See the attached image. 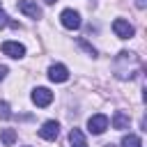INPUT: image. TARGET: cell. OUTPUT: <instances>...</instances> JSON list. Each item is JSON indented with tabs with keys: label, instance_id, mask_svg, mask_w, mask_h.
<instances>
[{
	"label": "cell",
	"instance_id": "cell-3",
	"mask_svg": "<svg viewBox=\"0 0 147 147\" xmlns=\"http://www.w3.org/2000/svg\"><path fill=\"white\" fill-rule=\"evenodd\" d=\"M106 129H108V117H106L103 113H96V115H92V117L87 119V131H90V133L101 136Z\"/></svg>",
	"mask_w": 147,
	"mask_h": 147
},
{
	"label": "cell",
	"instance_id": "cell-12",
	"mask_svg": "<svg viewBox=\"0 0 147 147\" xmlns=\"http://www.w3.org/2000/svg\"><path fill=\"white\" fill-rule=\"evenodd\" d=\"M122 147H142V140H140V136H136V133H126V136L122 138Z\"/></svg>",
	"mask_w": 147,
	"mask_h": 147
},
{
	"label": "cell",
	"instance_id": "cell-17",
	"mask_svg": "<svg viewBox=\"0 0 147 147\" xmlns=\"http://www.w3.org/2000/svg\"><path fill=\"white\" fill-rule=\"evenodd\" d=\"M7 74H9V69H7L5 64H0V83H2L5 78H7Z\"/></svg>",
	"mask_w": 147,
	"mask_h": 147
},
{
	"label": "cell",
	"instance_id": "cell-16",
	"mask_svg": "<svg viewBox=\"0 0 147 147\" xmlns=\"http://www.w3.org/2000/svg\"><path fill=\"white\" fill-rule=\"evenodd\" d=\"M78 46H80V48H85V51H87V53H90L92 57H96V48H94L92 44H87L85 39H78Z\"/></svg>",
	"mask_w": 147,
	"mask_h": 147
},
{
	"label": "cell",
	"instance_id": "cell-9",
	"mask_svg": "<svg viewBox=\"0 0 147 147\" xmlns=\"http://www.w3.org/2000/svg\"><path fill=\"white\" fill-rule=\"evenodd\" d=\"M48 78L53 83H64V80H69V69L64 64H51L48 67Z\"/></svg>",
	"mask_w": 147,
	"mask_h": 147
},
{
	"label": "cell",
	"instance_id": "cell-1",
	"mask_svg": "<svg viewBox=\"0 0 147 147\" xmlns=\"http://www.w3.org/2000/svg\"><path fill=\"white\" fill-rule=\"evenodd\" d=\"M133 60H136V55L129 53V51H122V53L115 57V64H122V62H124V67H115V76H117L119 80L136 78V76L140 74V69H131V67H129V62H133Z\"/></svg>",
	"mask_w": 147,
	"mask_h": 147
},
{
	"label": "cell",
	"instance_id": "cell-14",
	"mask_svg": "<svg viewBox=\"0 0 147 147\" xmlns=\"http://www.w3.org/2000/svg\"><path fill=\"white\" fill-rule=\"evenodd\" d=\"M7 25H11V28H18V23H16V21H11V18H9L5 11H0V30H2V28H7Z\"/></svg>",
	"mask_w": 147,
	"mask_h": 147
},
{
	"label": "cell",
	"instance_id": "cell-6",
	"mask_svg": "<svg viewBox=\"0 0 147 147\" xmlns=\"http://www.w3.org/2000/svg\"><path fill=\"white\" fill-rule=\"evenodd\" d=\"M60 21H62V25H64L67 30H78V28H80V14H78L76 9H64V11L60 14Z\"/></svg>",
	"mask_w": 147,
	"mask_h": 147
},
{
	"label": "cell",
	"instance_id": "cell-2",
	"mask_svg": "<svg viewBox=\"0 0 147 147\" xmlns=\"http://www.w3.org/2000/svg\"><path fill=\"white\" fill-rule=\"evenodd\" d=\"M30 99H32V103H34V106L46 108V106H51V103H53V92H51L48 87H34V90H32V94H30Z\"/></svg>",
	"mask_w": 147,
	"mask_h": 147
},
{
	"label": "cell",
	"instance_id": "cell-15",
	"mask_svg": "<svg viewBox=\"0 0 147 147\" xmlns=\"http://www.w3.org/2000/svg\"><path fill=\"white\" fill-rule=\"evenodd\" d=\"M0 117H2V119L14 117V115H11V110H9V103H7V101H0Z\"/></svg>",
	"mask_w": 147,
	"mask_h": 147
},
{
	"label": "cell",
	"instance_id": "cell-5",
	"mask_svg": "<svg viewBox=\"0 0 147 147\" xmlns=\"http://www.w3.org/2000/svg\"><path fill=\"white\" fill-rule=\"evenodd\" d=\"M16 7H18V11L21 14H25L28 18H41V9H39V5L37 2H32V0H18L16 2Z\"/></svg>",
	"mask_w": 147,
	"mask_h": 147
},
{
	"label": "cell",
	"instance_id": "cell-19",
	"mask_svg": "<svg viewBox=\"0 0 147 147\" xmlns=\"http://www.w3.org/2000/svg\"><path fill=\"white\" fill-rule=\"evenodd\" d=\"M138 7H142V0H138Z\"/></svg>",
	"mask_w": 147,
	"mask_h": 147
},
{
	"label": "cell",
	"instance_id": "cell-11",
	"mask_svg": "<svg viewBox=\"0 0 147 147\" xmlns=\"http://www.w3.org/2000/svg\"><path fill=\"white\" fill-rule=\"evenodd\" d=\"M113 126H115V129H126V126H129V115H126L124 110H115V115H113Z\"/></svg>",
	"mask_w": 147,
	"mask_h": 147
},
{
	"label": "cell",
	"instance_id": "cell-10",
	"mask_svg": "<svg viewBox=\"0 0 147 147\" xmlns=\"http://www.w3.org/2000/svg\"><path fill=\"white\" fill-rule=\"evenodd\" d=\"M69 140H71V147H87V140H85V136H83L80 129H71Z\"/></svg>",
	"mask_w": 147,
	"mask_h": 147
},
{
	"label": "cell",
	"instance_id": "cell-13",
	"mask_svg": "<svg viewBox=\"0 0 147 147\" xmlns=\"http://www.w3.org/2000/svg\"><path fill=\"white\" fill-rule=\"evenodd\" d=\"M16 138H18V136H16V131H14V129H2V133H0V140H2V145H7V147H9V145H14V142H16Z\"/></svg>",
	"mask_w": 147,
	"mask_h": 147
},
{
	"label": "cell",
	"instance_id": "cell-20",
	"mask_svg": "<svg viewBox=\"0 0 147 147\" xmlns=\"http://www.w3.org/2000/svg\"><path fill=\"white\" fill-rule=\"evenodd\" d=\"M0 11H2V0H0Z\"/></svg>",
	"mask_w": 147,
	"mask_h": 147
},
{
	"label": "cell",
	"instance_id": "cell-18",
	"mask_svg": "<svg viewBox=\"0 0 147 147\" xmlns=\"http://www.w3.org/2000/svg\"><path fill=\"white\" fill-rule=\"evenodd\" d=\"M44 2H46V5H53V2H55V0H44Z\"/></svg>",
	"mask_w": 147,
	"mask_h": 147
},
{
	"label": "cell",
	"instance_id": "cell-4",
	"mask_svg": "<svg viewBox=\"0 0 147 147\" xmlns=\"http://www.w3.org/2000/svg\"><path fill=\"white\" fill-rule=\"evenodd\" d=\"M113 32H115L119 39H131L136 30H133V25H131L126 18H115V21H113Z\"/></svg>",
	"mask_w": 147,
	"mask_h": 147
},
{
	"label": "cell",
	"instance_id": "cell-8",
	"mask_svg": "<svg viewBox=\"0 0 147 147\" xmlns=\"http://www.w3.org/2000/svg\"><path fill=\"white\" fill-rule=\"evenodd\" d=\"M39 136H41L44 140H55V138L60 136V124H57L55 119L44 122V124H41V129H39Z\"/></svg>",
	"mask_w": 147,
	"mask_h": 147
},
{
	"label": "cell",
	"instance_id": "cell-7",
	"mask_svg": "<svg viewBox=\"0 0 147 147\" xmlns=\"http://www.w3.org/2000/svg\"><path fill=\"white\" fill-rule=\"evenodd\" d=\"M2 53L7 57H14V60H21L25 55V46L18 44V41H2Z\"/></svg>",
	"mask_w": 147,
	"mask_h": 147
}]
</instances>
